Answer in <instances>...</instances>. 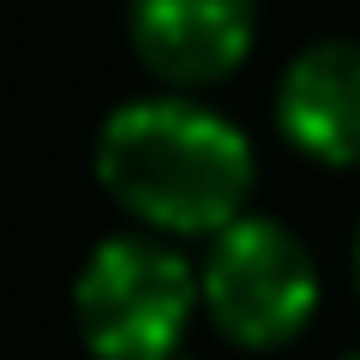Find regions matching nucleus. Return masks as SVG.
<instances>
[{
	"instance_id": "nucleus-1",
	"label": "nucleus",
	"mask_w": 360,
	"mask_h": 360,
	"mask_svg": "<svg viewBox=\"0 0 360 360\" xmlns=\"http://www.w3.org/2000/svg\"><path fill=\"white\" fill-rule=\"evenodd\" d=\"M96 174L150 229L217 234L246 210L252 144L198 103L139 96L108 115L96 139Z\"/></svg>"
},
{
	"instance_id": "nucleus-2",
	"label": "nucleus",
	"mask_w": 360,
	"mask_h": 360,
	"mask_svg": "<svg viewBox=\"0 0 360 360\" xmlns=\"http://www.w3.org/2000/svg\"><path fill=\"white\" fill-rule=\"evenodd\" d=\"M198 276L150 234L103 240L78 270V330L96 360H168L186 336Z\"/></svg>"
},
{
	"instance_id": "nucleus-3",
	"label": "nucleus",
	"mask_w": 360,
	"mask_h": 360,
	"mask_svg": "<svg viewBox=\"0 0 360 360\" xmlns=\"http://www.w3.org/2000/svg\"><path fill=\"white\" fill-rule=\"evenodd\" d=\"M205 307L217 330L240 348H276L319 312V264L270 217H234L210 234Z\"/></svg>"
},
{
	"instance_id": "nucleus-4",
	"label": "nucleus",
	"mask_w": 360,
	"mask_h": 360,
	"mask_svg": "<svg viewBox=\"0 0 360 360\" xmlns=\"http://www.w3.org/2000/svg\"><path fill=\"white\" fill-rule=\"evenodd\" d=\"M144 66L174 84H210L252 49V0H132Z\"/></svg>"
},
{
	"instance_id": "nucleus-5",
	"label": "nucleus",
	"mask_w": 360,
	"mask_h": 360,
	"mask_svg": "<svg viewBox=\"0 0 360 360\" xmlns=\"http://www.w3.org/2000/svg\"><path fill=\"white\" fill-rule=\"evenodd\" d=\"M283 132L319 162H360V42H319L276 90Z\"/></svg>"
},
{
	"instance_id": "nucleus-6",
	"label": "nucleus",
	"mask_w": 360,
	"mask_h": 360,
	"mask_svg": "<svg viewBox=\"0 0 360 360\" xmlns=\"http://www.w3.org/2000/svg\"><path fill=\"white\" fill-rule=\"evenodd\" d=\"M354 270H360V240H354Z\"/></svg>"
},
{
	"instance_id": "nucleus-7",
	"label": "nucleus",
	"mask_w": 360,
	"mask_h": 360,
	"mask_svg": "<svg viewBox=\"0 0 360 360\" xmlns=\"http://www.w3.org/2000/svg\"><path fill=\"white\" fill-rule=\"evenodd\" d=\"M348 360H360V354H348Z\"/></svg>"
}]
</instances>
